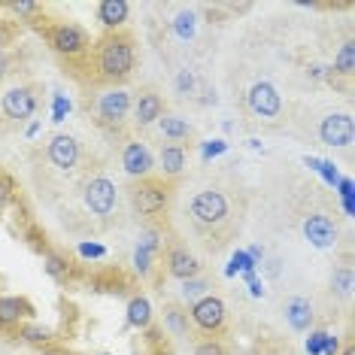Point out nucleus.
I'll return each mask as SVG.
<instances>
[{
    "instance_id": "nucleus-1",
    "label": "nucleus",
    "mask_w": 355,
    "mask_h": 355,
    "mask_svg": "<svg viewBox=\"0 0 355 355\" xmlns=\"http://www.w3.org/2000/svg\"><path fill=\"white\" fill-rule=\"evenodd\" d=\"M92 55H94V76L112 88L119 83H125L137 67L134 37L125 34V31H110V34H103L98 43L92 46Z\"/></svg>"
},
{
    "instance_id": "nucleus-2",
    "label": "nucleus",
    "mask_w": 355,
    "mask_h": 355,
    "mask_svg": "<svg viewBox=\"0 0 355 355\" xmlns=\"http://www.w3.org/2000/svg\"><path fill=\"white\" fill-rule=\"evenodd\" d=\"M46 43H49V49L55 55H61V58H85L88 52H92V37H88L85 28L73 25V21H55L43 31Z\"/></svg>"
},
{
    "instance_id": "nucleus-3",
    "label": "nucleus",
    "mask_w": 355,
    "mask_h": 355,
    "mask_svg": "<svg viewBox=\"0 0 355 355\" xmlns=\"http://www.w3.org/2000/svg\"><path fill=\"white\" fill-rule=\"evenodd\" d=\"M131 207L137 216H143V219H158L161 213H167V207H171V185L164 180H137L131 185Z\"/></svg>"
},
{
    "instance_id": "nucleus-4",
    "label": "nucleus",
    "mask_w": 355,
    "mask_h": 355,
    "mask_svg": "<svg viewBox=\"0 0 355 355\" xmlns=\"http://www.w3.org/2000/svg\"><path fill=\"white\" fill-rule=\"evenodd\" d=\"M189 213L198 228H219V225L228 222L231 209H228V198H225L219 189H204L191 198Z\"/></svg>"
},
{
    "instance_id": "nucleus-5",
    "label": "nucleus",
    "mask_w": 355,
    "mask_h": 355,
    "mask_svg": "<svg viewBox=\"0 0 355 355\" xmlns=\"http://www.w3.org/2000/svg\"><path fill=\"white\" fill-rule=\"evenodd\" d=\"M189 319L200 334L216 337L225 331V325H228V306H225V301L219 295H204L200 301L189 304Z\"/></svg>"
},
{
    "instance_id": "nucleus-6",
    "label": "nucleus",
    "mask_w": 355,
    "mask_h": 355,
    "mask_svg": "<svg viewBox=\"0 0 355 355\" xmlns=\"http://www.w3.org/2000/svg\"><path fill=\"white\" fill-rule=\"evenodd\" d=\"M116 182L107 180V176H94V180L85 182L83 189V204L92 216H98V219H107L112 216V209H116Z\"/></svg>"
},
{
    "instance_id": "nucleus-7",
    "label": "nucleus",
    "mask_w": 355,
    "mask_h": 355,
    "mask_svg": "<svg viewBox=\"0 0 355 355\" xmlns=\"http://www.w3.org/2000/svg\"><path fill=\"white\" fill-rule=\"evenodd\" d=\"M37 88L34 85H12L3 92L0 98V112H3L10 122H25L37 112Z\"/></svg>"
},
{
    "instance_id": "nucleus-8",
    "label": "nucleus",
    "mask_w": 355,
    "mask_h": 355,
    "mask_svg": "<svg viewBox=\"0 0 355 355\" xmlns=\"http://www.w3.org/2000/svg\"><path fill=\"white\" fill-rule=\"evenodd\" d=\"M246 107L252 116L258 119H279V112H282V94H279V88L273 85V83H264V79H258V83H252V88H249V94H246Z\"/></svg>"
},
{
    "instance_id": "nucleus-9",
    "label": "nucleus",
    "mask_w": 355,
    "mask_h": 355,
    "mask_svg": "<svg viewBox=\"0 0 355 355\" xmlns=\"http://www.w3.org/2000/svg\"><path fill=\"white\" fill-rule=\"evenodd\" d=\"M355 137V125L349 112H331L319 122V140L331 149H346Z\"/></svg>"
},
{
    "instance_id": "nucleus-10",
    "label": "nucleus",
    "mask_w": 355,
    "mask_h": 355,
    "mask_svg": "<svg viewBox=\"0 0 355 355\" xmlns=\"http://www.w3.org/2000/svg\"><path fill=\"white\" fill-rule=\"evenodd\" d=\"M131 107H134V101L122 85L107 88L98 98V119L103 125H122L128 119V112H131Z\"/></svg>"
},
{
    "instance_id": "nucleus-11",
    "label": "nucleus",
    "mask_w": 355,
    "mask_h": 355,
    "mask_svg": "<svg viewBox=\"0 0 355 355\" xmlns=\"http://www.w3.org/2000/svg\"><path fill=\"white\" fill-rule=\"evenodd\" d=\"M301 231H304L306 243L316 246V249H331V246H337V237H340V228H337V222L331 219V216H325V213L306 216L304 225H301Z\"/></svg>"
},
{
    "instance_id": "nucleus-12",
    "label": "nucleus",
    "mask_w": 355,
    "mask_h": 355,
    "mask_svg": "<svg viewBox=\"0 0 355 355\" xmlns=\"http://www.w3.org/2000/svg\"><path fill=\"white\" fill-rule=\"evenodd\" d=\"M122 171L131 176V180H146V176H152V171H155V158H152L146 143L131 140L122 149Z\"/></svg>"
},
{
    "instance_id": "nucleus-13",
    "label": "nucleus",
    "mask_w": 355,
    "mask_h": 355,
    "mask_svg": "<svg viewBox=\"0 0 355 355\" xmlns=\"http://www.w3.org/2000/svg\"><path fill=\"white\" fill-rule=\"evenodd\" d=\"M34 316V304L19 295H0V331L21 328Z\"/></svg>"
},
{
    "instance_id": "nucleus-14",
    "label": "nucleus",
    "mask_w": 355,
    "mask_h": 355,
    "mask_svg": "<svg viewBox=\"0 0 355 355\" xmlns=\"http://www.w3.org/2000/svg\"><path fill=\"white\" fill-rule=\"evenodd\" d=\"M46 158H49L52 167H58V171H73V167L79 164V143H76V137L55 134L49 140V146H46Z\"/></svg>"
},
{
    "instance_id": "nucleus-15",
    "label": "nucleus",
    "mask_w": 355,
    "mask_h": 355,
    "mask_svg": "<svg viewBox=\"0 0 355 355\" xmlns=\"http://www.w3.org/2000/svg\"><path fill=\"white\" fill-rule=\"evenodd\" d=\"M164 268H167V273H171L173 279H180V282L200 277V261L185 246H171V249H167Z\"/></svg>"
},
{
    "instance_id": "nucleus-16",
    "label": "nucleus",
    "mask_w": 355,
    "mask_h": 355,
    "mask_svg": "<svg viewBox=\"0 0 355 355\" xmlns=\"http://www.w3.org/2000/svg\"><path fill=\"white\" fill-rule=\"evenodd\" d=\"M131 110H134V122L140 128H149L164 116V98L158 92H140Z\"/></svg>"
},
{
    "instance_id": "nucleus-17",
    "label": "nucleus",
    "mask_w": 355,
    "mask_h": 355,
    "mask_svg": "<svg viewBox=\"0 0 355 355\" xmlns=\"http://www.w3.org/2000/svg\"><path fill=\"white\" fill-rule=\"evenodd\" d=\"M158 131H161V137H164V140H171V146H182V143L189 140L191 134H195V128H191L189 119L164 112V116L158 119Z\"/></svg>"
},
{
    "instance_id": "nucleus-18",
    "label": "nucleus",
    "mask_w": 355,
    "mask_h": 355,
    "mask_svg": "<svg viewBox=\"0 0 355 355\" xmlns=\"http://www.w3.org/2000/svg\"><path fill=\"white\" fill-rule=\"evenodd\" d=\"M128 15H131V6L125 0H103V3H98V21L107 28V34L110 31H122Z\"/></svg>"
},
{
    "instance_id": "nucleus-19",
    "label": "nucleus",
    "mask_w": 355,
    "mask_h": 355,
    "mask_svg": "<svg viewBox=\"0 0 355 355\" xmlns=\"http://www.w3.org/2000/svg\"><path fill=\"white\" fill-rule=\"evenodd\" d=\"M286 322L292 325V331H310L313 325V304L306 301V297H292V301L286 304Z\"/></svg>"
},
{
    "instance_id": "nucleus-20",
    "label": "nucleus",
    "mask_w": 355,
    "mask_h": 355,
    "mask_svg": "<svg viewBox=\"0 0 355 355\" xmlns=\"http://www.w3.org/2000/svg\"><path fill=\"white\" fill-rule=\"evenodd\" d=\"M155 249H158V234L155 231L140 234V243H137V249H134V268L140 270L143 277H149L152 261H155Z\"/></svg>"
},
{
    "instance_id": "nucleus-21",
    "label": "nucleus",
    "mask_w": 355,
    "mask_h": 355,
    "mask_svg": "<svg viewBox=\"0 0 355 355\" xmlns=\"http://www.w3.org/2000/svg\"><path fill=\"white\" fill-rule=\"evenodd\" d=\"M158 171L167 176V180H176L185 171V149L182 146H164L158 155Z\"/></svg>"
},
{
    "instance_id": "nucleus-22",
    "label": "nucleus",
    "mask_w": 355,
    "mask_h": 355,
    "mask_svg": "<svg viewBox=\"0 0 355 355\" xmlns=\"http://www.w3.org/2000/svg\"><path fill=\"white\" fill-rule=\"evenodd\" d=\"M149 322H152V304L143 295L140 297H131V301H128V325L149 328Z\"/></svg>"
},
{
    "instance_id": "nucleus-23",
    "label": "nucleus",
    "mask_w": 355,
    "mask_h": 355,
    "mask_svg": "<svg viewBox=\"0 0 355 355\" xmlns=\"http://www.w3.org/2000/svg\"><path fill=\"white\" fill-rule=\"evenodd\" d=\"M173 34L180 40H195V34H198V15H195V10H180L173 15Z\"/></svg>"
},
{
    "instance_id": "nucleus-24",
    "label": "nucleus",
    "mask_w": 355,
    "mask_h": 355,
    "mask_svg": "<svg viewBox=\"0 0 355 355\" xmlns=\"http://www.w3.org/2000/svg\"><path fill=\"white\" fill-rule=\"evenodd\" d=\"M334 73H340V76H352L355 73V43H352V40H346L340 49H337V55H334Z\"/></svg>"
},
{
    "instance_id": "nucleus-25",
    "label": "nucleus",
    "mask_w": 355,
    "mask_h": 355,
    "mask_svg": "<svg viewBox=\"0 0 355 355\" xmlns=\"http://www.w3.org/2000/svg\"><path fill=\"white\" fill-rule=\"evenodd\" d=\"M180 295H182V301H189V304L200 301V297H204V295H213V292H209V279H204V277L185 279L182 286H180Z\"/></svg>"
},
{
    "instance_id": "nucleus-26",
    "label": "nucleus",
    "mask_w": 355,
    "mask_h": 355,
    "mask_svg": "<svg viewBox=\"0 0 355 355\" xmlns=\"http://www.w3.org/2000/svg\"><path fill=\"white\" fill-rule=\"evenodd\" d=\"M164 325L171 328L176 337L189 334V313H182L180 306H167V313H164Z\"/></svg>"
},
{
    "instance_id": "nucleus-27",
    "label": "nucleus",
    "mask_w": 355,
    "mask_h": 355,
    "mask_svg": "<svg viewBox=\"0 0 355 355\" xmlns=\"http://www.w3.org/2000/svg\"><path fill=\"white\" fill-rule=\"evenodd\" d=\"M331 288L340 297H349L352 295V268H337L331 273Z\"/></svg>"
},
{
    "instance_id": "nucleus-28",
    "label": "nucleus",
    "mask_w": 355,
    "mask_h": 355,
    "mask_svg": "<svg viewBox=\"0 0 355 355\" xmlns=\"http://www.w3.org/2000/svg\"><path fill=\"white\" fill-rule=\"evenodd\" d=\"M6 10H10L12 15H19V19H37V15L43 12V6L28 3V0H19V3H6Z\"/></svg>"
},
{
    "instance_id": "nucleus-29",
    "label": "nucleus",
    "mask_w": 355,
    "mask_h": 355,
    "mask_svg": "<svg viewBox=\"0 0 355 355\" xmlns=\"http://www.w3.org/2000/svg\"><path fill=\"white\" fill-rule=\"evenodd\" d=\"M46 273L55 279H67V264H64V258L55 255V252L46 255Z\"/></svg>"
},
{
    "instance_id": "nucleus-30",
    "label": "nucleus",
    "mask_w": 355,
    "mask_h": 355,
    "mask_svg": "<svg viewBox=\"0 0 355 355\" xmlns=\"http://www.w3.org/2000/svg\"><path fill=\"white\" fill-rule=\"evenodd\" d=\"M21 337H25L28 343H37V346H43L46 340H49V331L46 328H40V325H21Z\"/></svg>"
},
{
    "instance_id": "nucleus-31",
    "label": "nucleus",
    "mask_w": 355,
    "mask_h": 355,
    "mask_svg": "<svg viewBox=\"0 0 355 355\" xmlns=\"http://www.w3.org/2000/svg\"><path fill=\"white\" fill-rule=\"evenodd\" d=\"M195 85H198V79L191 70H180V76H176V92L182 94V98H189L191 92H195Z\"/></svg>"
},
{
    "instance_id": "nucleus-32",
    "label": "nucleus",
    "mask_w": 355,
    "mask_h": 355,
    "mask_svg": "<svg viewBox=\"0 0 355 355\" xmlns=\"http://www.w3.org/2000/svg\"><path fill=\"white\" fill-rule=\"evenodd\" d=\"M195 355H228V349H225L219 340H213V337H209V340H200L195 346Z\"/></svg>"
},
{
    "instance_id": "nucleus-33",
    "label": "nucleus",
    "mask_w": 355,
    "mask_h": 355,
    "mask_svg": "<svg viewBox=\"0 0 355 355\" xmlns=\"http://www.w3.org/2000/svg\"><path fill=\"white\" fill-rule=\"evenodd\" d=\"M322 343H325V331H310V337H306V352L319 355L322 352Z\"/></svg>"
},
{
    "instance_id": "nucleus-34",
    "label": "nucleus",
    "mask_w": 355,
    "mask_h": 355,
    "mask_svg": "<svg viewBox=\"0 0 355 355\" xmlns=\"http://www.w3.org/2000/svg\"><path fill=\"white\" fill-rule=\"evenodd\" d=\"M337 349H340V346H337V337H328V334H325V343H322V355H337Z\"/></svg>"
},
{
    "instance_id": "nucleus-35",
    "label": "nucleus",
    "mask_w": 355,
    "mask_h": 355,
    "mask_svg": "<svg viewBox=\"0 0 355 355\" xmlns=\"http://www.w3.org/2000/svg\"><path fill=\"white\" fill-rule=\"evenodd\" d=\"M6 200H10V182H3V180H0V213H3Z\"/></svg>"
},
{
    "instance_id": "nucleus-36",
    "label": "nucleus",
    "mask_w": 355,
    "mask_h": 355,
    "mask_svg": "<svg viewBox=\"0 0 355 355\" xmlns=\"http://www.w3.org/2000/svg\"><path fill=\"white\" fill-rule=\"evenodd\" d=\"M6 73H10V58H6V55H0V79H3Z\"/></svg>"
},
{
    "instance_id": "nucleus-37",
    "label": "nucleus",
    "mask_w": 355,
    "mask_h": 355,
    "mask_svg": "<svg viewBox=\"0 0 355 355\" xmlns=\"http://www.w3.org/2000/svg\"><path fill=\"white\" fill-rule=\"evenodd\" d=\"M83 255H103L101 246H83Z\"/></svg>"
},
{
    "instance_id": "nucleus-38",
    "label": "nucleus",
    "mask_w": 355,
    "mask_h": 355,
    "mask_svg": "<svg viewBox=\"0 0 355 355\" xmlns=\"http://www.w3.org/2000/svg\"><path fill=\"white\" fill-rule=\"evenodd\" d=\"M6 43H10V31H6L3 25H0V49H3Z\"/></svg>"
},
{
    "instance_id": "nucleus-39",
    "label": "nucleus",
    "mask_w": 355,
    "mask_h": 355,
    "mask_svg": "<svg viewBox=\"0 0 355 355\" xmlns=\"http://www.w3.org/2000/svg\"><path fill=\"white\" fill-rule=\"evenodd\" d=\"M340 355H355V346H352V343H346V346H343V352H340Z\"/></svg>"
},
{
    "instance_id": "nucleus-40",
    "label": "nucleus",
    "mask_w": 355,
    "mask_h": 355,
    "mask_svg": "<svg viewBox=\"0 0 355 355\" xmlns=\"http://www.w3.org/2000/svg\"><path fill=\"white\" fill-rule=\"evenodd\" d=\"M101 355H112V352H101Z\"/></svg>"
}]
</instances>
